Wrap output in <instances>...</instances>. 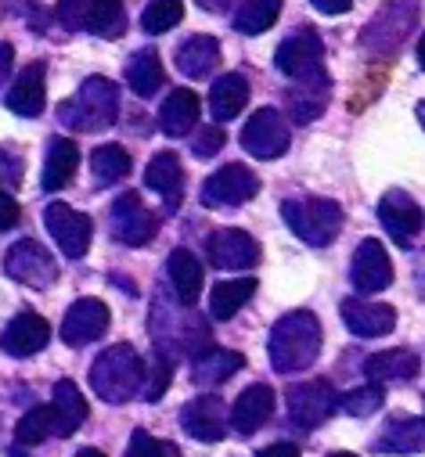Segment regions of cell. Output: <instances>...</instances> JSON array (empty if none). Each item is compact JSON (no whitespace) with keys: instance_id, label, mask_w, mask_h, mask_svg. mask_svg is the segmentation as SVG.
<instances>
[{"instance_id":"26","label":"cell","mask_w":425,"mask_h":457,"mask_svg":"<svg viewBox=\"0 0 425 457\" xmlns=\"http://www.w3.org/2000/svg\"><path fill=\"white\" fill-rule=\"evenodd\" d=\"M198 112H202L198 94L188 90V87H177V90L166 94V101L159 108V127H162L166 137H188L198 123Z\"/></svg>"},{"instance_id":"3","label":"cell","mask_w":425,"mask_h":457,"mask_svg":"<svg viewBox=\"0 0 425 457\" xmlns=\"http://www.w3.org/2000/svg\"><path fill=\"white\" fill-rule=\"evenodd\" d=\"M145 386V361L130 342H116V346L101 350L97 361L90 364V389L104 403H130Z\"/></svg>"},{"instance_id":"22","label":"cell","mask_w":425,"mask_h":457,"mask_svg":"<svg viewBox=\"0 0 425 457\" xmlns=\"http://www.w3.org/2000/svg\"><path fill=\"white\" fill-rule=\"evenodd\" d=\"M47 104V65L44 62H33L19 72V79L12 83L8 90V108L15 116H26V120H37Z\"/></svg>"},{"instance_id":"48","label":"cell","mask_w":425,"mask_h":457,"mask_svg":"<svg viewBox=\"0 0 425 457\" xmlns=\"http://www.w3.org/2000/svg\"><path fill=\"white\" fill-rule=\"evenodd\" d=\"M12 62H15V51H12V44H0V83H4V76H8Z\"/></svg>"},{"instance_id":"52","label":"cell","mask_w":425,"mask_h":457,"mask_svg":"<svg viewBox=\"0 0 425 457\" xmlns=\"http://www.w3.org/2000/svg\"><path fill=\"white\" fill-rule=\"evenodd\" d=\"M418 120H421V127H425V101L418 104Z\"/></svg>"},{"instance_id":"6","label":"cell","mask_w":425,"mask_h":457,"mask_svg":"<svg viewBox=\"0 0 425 457\" xmlns=\"http://www.w3.org/2000/svg\"><path fill=\"white\" fill-rule=\"evenodd\" d=\"M288 400V418L296 428L303 432H313L321 428L336 411H339V393L332 389V382L325 378H310V382H299L285 393Z\"/></svg>"},{"instance_id":"7","label":"cell","mask_w":425,"mask_h":457,"mask_svg":"<svg viewBox=\"0 0 425 457\" xmlns=\"http://www.w3.org/2000/svg\"><path fill=\"white\" fill-rule=\"evenodd\" d=\"M260 191V177L246 166V162H228L224 170H217L212 177H205L202 184V205L209 209H238L249 198H256Z\"/></svg>"},{"instance_id":"34","label":"cell","mask_w":425,"mask_h":457,"mask_svg":"<svg viewBox=\"0 0 425 457\" xmlns=\"http://www.w3.org/2000/svg\"><path fill=\"white\" fill-rule=\"evenodd\" d=\"M51 411H54V421H58V436H72L83 421H87V400L79 393V386L72 378H62L54 386V396H51Z\"/></svg>"},{"instance_id":"1","label":"cell","mask_w":425,"mask_h":457,"mask_svg":"<svg viewBox=\"0 0 425 457\" xmlns=\"http://www.w3.org/2000/svg\"><path fill=\"white\" fill-rule=\"evenodd\" d=\"M267 353H271L274 371H281V375H296V371L313 368V361L321 357V320L306 310L285 313L271 328Z\"/></svg>"},{"instance_id":"14","label":"cell","mask_w":425,"mask_h":457,"mask_svg":"<svg viewBox=\"0 0 425 457\" xmlns=\"http://www.w3.org/2000/svg\"><path fill=\"white\" fill-rule=\"evenodd\" d=\"M109 320H112L109 306L94 295H87V299H76L69 306L58 335H62L65 346H87V342H97L104 331H109Z\"/></svg>"},{"instance_id":"44","label":"cell","mask_w":425,"mask_h":457,"mask_svg":"<svg viewBox=\"0 0 425 457\" xmlns=\"http://www.w3.org/2000/svg\"><path fill=\"white\" fill-rule=\"evenodd\" d=\"M224 130L221 127H202L198 134H195V141H191V152L198 155V159H209V155H217L221 148H224Z\"/></svg>"},{"instance_id":"18","label":"cell","mask_w":425,"mask_h":457,"mask_svg":"<svg viewBox=\"0 0 425 457\" xmlns=\"http://www.w3.org/2000/svg\"><path fill=\"white\" fill-rule=\"evenodd\" d=\"M51 342V324L37 313V310H22L19 317H12V324L0 335V346H4L8 357H37Z\"/></svg>"},{"instance_id":"4","label":"cell","mask_w":425,"mask_h":457,"mask_svg":"<svg viewBox=\"0 0 425 457\" xmlns=\"http://www.w3.org/2000/svg\"><path fill=\"white\" fill-rule=\"evenodd\" d=\"M281 216L292 235L313 249H325L343 231V205L336 198H288L281 202Z\"/></svg>"},{"instance_id":"19","label":"cell","mask_w":425,"mask_h":457,"mask_svg":"<svg viewBox=\"0 0 425 457\" xmlns=\"http://www.w3.org/2000/svg\"><path fill=\"white\" fill-rule=\"evenodd\" d=\"M329 97H332V83H329V72L321 69V72H313L306 79H292V87L285 94V108H288V116L296 123H310L325 112Z\"/></svg>"},{"instance_id":"50","label":"cell","mask_w":425,"mask_h":457,"mask_svg":"<svg viewBox=\"0 0 425 457\" xmlns=\"http://www.w3.org/2000/svg\"><path fill=\"white\" fill-rule=\"evenodd\" d=\"M418 65H421V69H425V33H421V37H418Z\"/></svg>"},{"instance_id":"9","label":"cell","mask_w":425,"mask_h":457,"mask_svg":"<svg viewBox=\"0 0 425 457\" xmlns=\"http://www.w3.org/2000/svg\"><path fill=\"white\" fill-rule=\"evenodd\" d=\"M44 223H47L54 245L62 249V256H69V260H83L87 256L90 235H94V223H90L87 212H76L65 202H51L44 209Z\"/></svg>"},{"instance_id":"51","label":"cell","mask_w":425,"mask_h":457,"mask_svg":"<svg viewBox=\"0 0 425 457\" xmlns=\"http://www.w3.org/2000/svg\"><path fill=\"white\" fill-rule=\"evenodd\" d=\"M76 457H104V453H101V450H94V446H87V450H79Z\"/></svg>"},{"instance_id":"35","label":"cell","mask_w":425,"mask_h":457,"mask_svg":"<svg viewBox=\"0 0 425 457\" xmlns=\"http://www.w3.org/2000/svg\"><path fill=\"white\" fill-rule=\"evenodd\" d=\"M256 295V278H238V281H221L209 295V313L217 320H231L249 299Z\"/></svg>"},{"instance_id":"16","label":"cell","mask_w":425,"mask_h":457,"mask_svg":"<svg viewBox=\"0 0 425 457\" xmlns=\"http://www.w3.org/2000/svg\"><path fill=\"white\" fill-rule=\"evenodd\" d=\"M228 403L221 400V396H198V400H191L184 411H180V425H184V432L191 436V439H198V443H217V439H224L228 436Z\"/></svg>"},{"instance_id":"21","label":"cell","mask_w":425,"mask_h":457,"mask_svg":"<svg viewBox=\"0 0 425 457\" xmlns=\"http://www.w3.org/2000/svg\"><path fill=\"white\" fill-rule=\"evenodd\" d=\"M343 320L354 335L361 338H382L396 328V310L386 303H371V299H343Z\"/></svg>"},{"instance_id":"43","label":"cell","mask_w":425,"mask_h":457,"mask_svg":"<svg viewBox=\"0 0 425 457\" xmlns=\"http://www.w3.org/2000/svg\"><path fill=\"white\" fill-rule=\"evenodd\" d=\"M22 170H26V162H22L19 152L0 148V191H15L22 184V177H26Z\"/></svg>"},{"instance_id":"17","label":"cell","mask_w":425,"mask_h":457,"mask_svg":"<svg viewBox=\"0 0 425 457\" xmlns=\"http://www.w3.org/2000/svg\"><path fill=\"white\" fill-rule=\"evenodd\" d=\"M379 220L386 227V235L396 242V245H411L418 238V231L425 227V212L418 209V202L404 191H389L382 202H379Z\"/></svg>"},{"instance_id":"47","label":"cell","mask_w":425,"mask_h":457,"mask_svg":"<svg viewBox=\"0 0 425 457\" xmlns=\"http://www.w3.org/2000/svg\"><path fill=\"white\" fill-rule=\"evenodd\" d=\"M256 457H299V450H296V443H271Z\"/></svg>"},{"instance_id":"27","label":"cell","mask_w":425,"mask_h":457,"mask_svg":"<svg viewBox=\"0 0 425 457\" xmlns=\"http://www.w3.org/2000/svg\"><path fill=\"white\" fill-rule=\"evenodd\" d=\"M249 104V79L242 72H224L217 83L209 87V112L217 123L238 120Z\"/></svg>"},{"instance_id":"23","label":"cell","mask_w":425,"mask_h":457,"mask_svg":"<svg viewBox=\"0 0 425 457\" xmlns=\"http://www.w3.org/2000/svg\"><path fill=\"white\" fill-rule=\"evenodd\" d=\"M271 414H274V389L256 382V386L242 389L238 400L231 403V428L238 436H253L256 428H263L271 421Z\"/></svg>"},{"instance_id":"41","label":"cell","mask_w":425,"mask_h":457,"mask_svg":"<svg viewBox=\"0 0 425 457\" xmlns=\"http://www.w3.org/2000/svg\"><path fill=\"white\" fill-rule=\"evenodd\" d=\"M382 400H386L382 386H379V382H368V386H361V389L343 393V396H339V411H346V414H354V418H368V414H375V411L382 407Z\"/></svg>"},{"instance_id":"54","label":"cell","mask_w":425,"mask_h":457,"mask_svg":"<svg viewBox=\"0 0 425 457\" xmlns=\"http://www.w3.org/2000/svg\"><path fill=\"white\" fill-rule=\"evenodd\" d=\"M329 457H357V453H346V450H339V453H329Z\"/></svg>"},{"instance_id":"10","label":"cell","mask_w":425,"mask_h":457,"mask_svg":"<svg viewBox=\"0 0 425 457\" xmlns=\"http://www.w3.org/2000/svg\"><path fill=\"white\" fill-rule=\"evenodd\" d=\"M4 270H8V278L22 281V285H29V288H51V285L58 281V263H54V256H51L40 242H33V238H22V242H15V245L4 253Z\"/></svg>"},{"instance_id":"32","label":"cell","mask_w":425,"mask_h":457,"mask_svg":"<svg viewBox=\"0 0 425 457\" xmlns=\"http://www.w3.org/2000/svg\"><path fill=\"white\" fill-rule=\"evenodd\" d=\"M123 79H127V87H130L138 97H152V94H159L162 83H166V69H162L159 51H152V47L138 51V54L127 62Z\"/></svg>"},{"instance_id":"29","label":"cell","mask_w":425,"mask_h":457,"mask_svg":"<svg viewBox=\"0 0 425 457\" xmlns=\"http://www.w3.org/2000/svg\"><path fill=\"white\" fill-rule=\"evenodd\" d=\"M421 371V361L414 350H382L375 357L364 361V375L368 382H411Z\"/></svg>"},{"instance_id":"38","label":"cell","mask_w":425,"mask_h":457,"mask_svg":"<svg viewBox=\"0 0 425 457\" xmlns=\"http://www.w3.org/2000/svg\"><path fill=\"white\" fill-rule=\"evenodd\" d=\"M54 432H58V421H54L51 403L26 411V414L19 418V425H15V439H19L22 446H37V443H44V439L54 436Z\"/></svg>"},{"instance_id":"33","label":"cell","mask_w":425,"mask_h":457,"mask_svg":"<svg viewBox=\"0 0 425 457\" xmlns=\"http://www.w3.org/2000/svg\"><path fill=\"white\" fill-rule=\"evenodd\" d=\"M79 166V145L69 137H54L47 148V162H44V187L47 191H62L72 184Z\"/></svg>"},{"instance_id":"5","label":"cell","mask_w":425,"mask_h":457,"mask_svg":"<svg viewBox=\"0 0 425 457\" xmlns=\"http://www.w3.org/2000/svg\"><path fill=\"white\" fill-rule=\"evenodd\" d=\"M54 15L65 29H83L101 40H120L127 33L123 0H58Z\"/></svg>"},{"instance_id":"37","label":"cell","mask_w":425,"mask_h":457,"mask_svg":"<svg viewBox=\"0 0 425 457\" xmlns=\"http://www.w3.org/2000/svg\"><path fill=\"white\" fill-rule=\"evenodd\" d=\"M281 15V0H242V8L235 15V29L246 37L267 33Z\"/></svg>"},{"instance_id":"49","label":"cell","mask_w":425,"mask_h":457,"mask_svg":"<svg viewBox=\"0 0 425 457\" xmlns=\"http://www.w3.org/2000/svg\"><path fill=\"white\" fill-rule=\"evenodd\" d=\"M198 4H202L205 12H228L231 0H198Z\"/></svg>"},{"instance_id":"31","label":"cell","mask_w":425,"mask_h":457,"mask_svg":"<svg viewBox=\"0 0 425 457\" xmlns=\"http://www.w3.org/2000/svg\"><path fill=\"white\" fill-rule=\"evenodd\" d=\"M166 274H170V285H173V292H177V299L184 306L198 303L205 274H202V263H198V256L191 249H173L170 260H166Z\"/></svg>"},{"instance_id":"42","label":"cell","mask_w":425,"mask_h":457,"mask_svg":"<svg viewBox=\"0 0 425 457\" xmlns=\"http://www.w3.org/2000/svg\"><path fill=\"white\" fill-rule=\"evenodd\" d=\"M127 457H180V446H177V443H170V439H155L152 432L138 428V432L130 436Z\"/></svg>"},{"instance_id":"24","label":"cell","mask_w":425,"mask_h":457,"mask_svg":"<svg viewBox=\"0 0 425 457\" xmlns=\"http://www.w3.org/2000/svg\"><path fill=\"white\" fill-rule=\"evenodd\" d=\"M145 187L159 191L162 195V205L170 212L180 209V198H184V166H180V155L177 152H159L152 155L148 170H145Z\"/></svg>"},{"instance_id":"15","label":"cell","mask_w":425,"mask_h":457,"mask_svg":"<svg viewBox=\"0 0 425 457\" xmlns=\"http://www.w3.org/2000/svg\"><path fill=\"white\" fill-rule=\"evenodd\" d=\"M350 281L361 295H375V292L393 285V263H389V253L379 238H364L357 245L354 263H350Z\"/></svg>"},{"instance_id":"30","label":"cell","mask_w":425,"mask_h":457,"mask_svg":"<svg viewBox=\"0 0 425 457\" xmlns=\"http://www.w3.org/2000/svg\"><path fill=\"white\" fill-rule=\"evenodd\" d=\"M379 453H421L425 450V418H389L375 439Z\"/></svg>"},{"instance_id":"28","label":"cell","mask_w":425,"mask_h":457,"mask_svg":"<svg viewBox=\"0 0 425 457\" xmlns=\"http://www.w3.org/2000/svg\"><path fill=\"white\" fill-rule=\"evenodd\" d=\"M217 65H221V44L205 33H195L177 47V69L188 79H205Z\"/></svg>"},{"instance_id":"8","label":"cell","mask_w":425,"mask_h":457,"mask_svg":"<svg viewBox=\"0 0 425 457\" xmlns=\"http://www.w3.org/2000/svg\"><path fill=\"white\" fill-rule=\"evenodd\" d=\"M109 220H112V235H116L123 245H134V249L148 245V242L159 235V216L141 202L138 191L120 195V198L112 202V209H109Z\"/></svg>"},{"instance_id":"45","label":"cell","mask_w":425,"mask_h":457,"mask_svg":"<svg viewBox=\"0 0 425 457\" xmlns=\"http://www.w3.org/2000/svg\"><path fill=\"white\" fill-rule=\"evenodd\" d=\"M22 220V209L19 202L8 195V191H0V231H12V227Z\"/></svg>"},{"instance_id":"53","label":"cell","mask_w":425,"mask_h":457,"mask_svg":"<svg viewBox=\"0 0 425 457\" xmlns=\"http://www.w3.org/2000/svg\"><path fill=\"white\" fill-rule=\"evenodd\" d=\"M8 457H29V453H26V450H12Z\"/></svg>"},{"instance_id":"12","label":"cell","mask_w":425,"mask_h":457,"mask_svg":"<svg viewBox=\"0 0 425 457\" xmlns=\"http://www.w3.org/2000/svg\"><path fill=\"white\" fill-rule=\"evenodd\" d=\"M278 72H285L288 79H306L313 72L325 69V44L313 29H299L288 40H281L278 54H274Z\"/></svg>"},{"instance_id":"2","label":"cell","mask_w":425,"mask_h":457,"mask_svg":"<svg viewBox=\"0 0 425 457\" xmlns=\"http://www.w3.org/2000/svg\"><path fill=\"white\" fill-rule=\"evenodd\" d=\"M120 116V87L104 76H87L72 97H65L58 104V120L62 127L76 130V134H97L109 130Z\"/></svg>"},{"instance_id":"11","label":"cell","mask_w":425,"mask_h":457,"mask_svg":"<svg viewBox=\"0 0 425 457\" xmlns=\"http://www.w3.org/2000/svg\"><path fill=\"white\" fill-rule=\"evenodd\" d=\"M242 148L253 159H278L288 152V123L278 108H256L242 127Z\"/></svg>"},{"instance_id":"20","label":"cell","mask_w":425,"mask_h":457,"mask_svg":"<svg viewBox=\"0 0 425 457\" xmlns=\"http://www.w3.org/2000/svg\"><path fill=\"white\" fill-rule=\"evenodd\" d=\"M414 19H418V8L414 4H389V8H382L375 19H371V26L364 29V44H371L375 51H396L400 47V40L407 37V29L414 26Z\"/></svg>"},{"instance_id":"36","label":"cell","mask_w":425,"mask_h":457,"mask_svg":"<svg viewBox=\"0 0 425 457\" xmlns=\"http://www.w3.org/2000/svg\"><path fill=\"white\" fill-rule=\"evenodd\" d=\"M90 170H94V180H97V184H120V180L130 177L134 162H130L127 148H120V145H101V148H94V155H90Z\"/></svg>"},{"instance_id":"40","label":"cell","mask_w":425,"mask_h":457,"mask_svg":"<svg viewBox=\"0 0 425 457\" xmlns=\"http://www.w3.org/2000/svg\"><path fill=\"white\" fill-rule=\"evenodd\" d=\"M170 382H173V361L162 357V353H152V357L145 361V386H141L145 400H148V403L162 400V393L170 389Z\"/></svg>"},{"instance_id":"13","label":"cell","mask_w":425,"mask_h":457,"mask_svg":"<svg viewBox=\"0 0 425 457\" xmlns=\"http://www.w3.org/2000/svg\"><path fill=\"white\" fill-rule=\"evenodd\" d=\"M205 256L217 270H249L260 263V245L253 235L238 231V227H224V231L209 235Z\"/></svg>"},{"instance_id":"46","label":"cell","mask_w":425,"mask_h":457,"mask_svg":"<svg viewBox=\"0 0 425 457\" xmlns=\"http://www.w3.org/2000/svg\"><path fill=\"white\" fill-rule=\"evenodd\" d=\"M310 4H313L317 12H325V15H343V12L354 8V0H310Z\"/></svg>"},{"instance_id":"39","label":"cell","mask_w":425,"mask_h":457,"mask_svg":"<svg viewBox=\"0 0 425 457\" xmlns=\"http://www.w3.org/2000/svg\"><path fill=\"white\" fill-rule=\"evenodd\" d=\"M180 19H184V0H148V8L141 12V29L159 37L173 29Z\"/></svg>"},{"instance_id":"25","label":"cell","mask_w":425,"mask_h":457,"mask_svg":"<svg viewBox=\"0 0 425 457\" xmlns=\"http://www.w3.org/2000/svg\"><path fill=\"white\" fill-rule=\"evenodd\" d=\"M246 368V357L235 350H221V346H209L191 361V382L202 389H217L228 378H235Z\"/></svg>"}]
</instances>
